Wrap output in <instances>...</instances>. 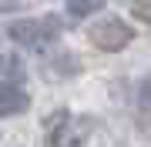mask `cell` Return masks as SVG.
I'll return each instance as SVG.
<instances>
[{
    "instance_id": "6da1fadb",
    "label": "cell",
    "mask_w": 151,
    "mask_h": 147,
    "mask_svg": "<svg viewBox=\"0 0 151 147\" xmlns=\"http://www.w3.org/2000/svg\"><path fill=\"white\" fill-rule=\"evenodd\" d=\"M57 30H60V23H57V17H27V20H14L10 27H7V33H10V40L14 44H24V47H30V50H40V47H47L50 40L57 37Z\"/></svg>"
},
{
    "instance_id": "7a4b0ae2",
    "label": "cell",
    "mask_w": 151,
    "mask_h": 147,
    "mask_svg": "<svg viewBox=\"0 0 151 147\" xmlns=\"http://www.w3.org/2000/svg\"><path fill=\"white\" fill-rule=\"evenodd\" d=\"M91 44L97 50H108V54H114V50H124L134 40V30L128 27L124 20H118V17H104V20H97L94 27H91Z\"/></svg>"
},
{
    "instance_id": "3957f363",
    "label": "cell",
    "mask_w": 151,
    "mask_h": 147,
    "mask_svg": "<svg viewBox=\"0 0 151 147\" xmlns=\"http://www.w3.org/2000/svg\"><path fill=\"white\" fill-rule=\"evenodd\" d=\"M27 107H30V97L17 87V84H0V117L24 114Z\"/></svg>"
},
{
    "instance_id": "277c9868",
    "label": "cell",
    "mask_w": 151,
    "mask_h": 147,
    "mask_svg": "<svg viewBox=\"0 0 151 147\" xmlns=\"http://www.w3.org/2000/svg\"><path fill=\"white\" fill-rule=\"evenodd\" d=\"M104 4H108V0H67V13L74 17V20H81V17L97 13Z\"/></svg>"
},
{
    "instance_id": "5b68a950",
    "label": "cell",
    "mask_w": 151,
    "mask_h": 147,
    "mask_svg": "<svg viewBox=\"0 0 151 147\" xmlns=\"http://www.w3.org/2000/svg\"><path fill=\"white\" fill-rule=\"evenodd\" d=\"M141 107H151V74H148V84H141Z\"/></svg>"
},
{
    "instance_id": "8992f818",
    "label": "cell",
    "mask_w": 151,
    "mask_h": 147,
    "mask_svg": "<svg viewBox=\"0 0 151 147\" xmlns=\"http://www.w3.org/2000/svg\"><path fill=\"white\" fill-rule=\"evenodd\" d=\"M134 17H141V20H151V0H148V4H134Z\"/></svg>"
},
{
    "instance_id": "52a82bcc",
    "label": "cell",
    "mask_w": 151,
    "mask_h": 147,
    "mask_svg": "<svg viewBox=\"0 0 151 147\" xmlns=\"http://www.w3.org/2000/svg\"><path fill=\"white\" fill-rule=\"evenodd\" d=\"M7 64H10V57H0V67H7Z\"/></svg>"
}]
</instances>
